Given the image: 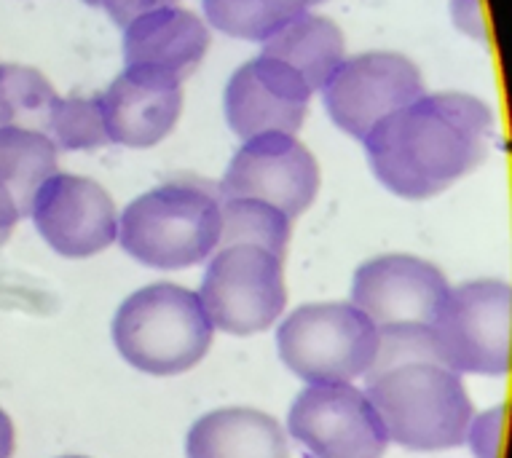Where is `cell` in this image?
Returning <instances> with one entry per match:
<instances>
[{
  "label": "cell",
  "mask_w": 512,
  "mask_h": 458,
  "mask_svg": "<svg viewBox=\"0 0 512 458\" xmlns=\"http://www.w3.org/2000/svg\"><path fill=\"white\" fill-rule=\"evenodd\" d=\"M46 134L62 150H94L110 145L100 97H57Z\"/></svg>",
  "instance_id": "7402d4cb"
},
{
  "label": "cell",
  "mask_w": 512,
  "mask_h": 458,
  "mask_svg": "<svg viewBox=\"0 0 512 458\" xmlns=\"http://www.w3.org/2000/svg\"><path fill=\"white\" fill-rule=\"evenodd\" d=\"M199 300L215 330L263 333L287 306L285 260L255 244L218 247L204 271Z\"/></svg>",
  "instance_id": "8992f818"
},
{
  "label": "cell",
  "mask_w": 512,
  "mask_h": 458,
  "mask_svg": "<svg viewBox=\"0 0 512 458\" xmlns=\"http://www.w3.org/2000/svg\"><path fill=\"white\" fill-rule=\"evenodd\" d=\"M451 284L443 271L416 255L365 260L352 282V303L378 330L429 327L437 322Z\"/></svg>",
  "instance_id": "8fae6325"
},
{
  "label": "cell",
  "mask_w": 512,
  "mask_h": 458,
  "mask_svg": "<svg viewBox=\"0 0 512 458\" xmlns=\"http://www.w3.org/2000/svg\"><path fill=\"white\" fill-rule=\"evenodd\" d=\"M210 49V27L180 6L148 11L124 27L126 67H151L185 81Z\"/></svg>",
  "instance_id": "9a60e30c"
},
{
  "label": "cell",
  "mask_w": 512,
  "mask_h": 458,
  "mask_svg": "<svg viewBox=\"0 0 512 458\" xmlns=\"http://www.w3.org/2000/svg\"><path fill=\"white\" fill-rule=\"evenodd\" d=\"M376 362L365 378L389 442L408 450H451L467 442L475 416L462 373L445 365L435 325L378 330Z\"/></svg>",
  "instance_id": "7a4b0ae2"
},
{
  "label": "cell",
  "mask_w": 512,
  "mask_h": 458,
  "mask_svg": "<svg viewBox=\"0 0 512 458\" xmlns=\"http://www.w3.org/2000/svg\"><path fill=\"white\" fill-rule=\"evenodd\" d=\"M437 349L456 373L504 375L512 359V290L475 279L448 292L435 322Z\"/></svg>",
  "instance_id": "52a82bcc"
},
{
  "label": "cell",
  "mask_w": 512,
  "mask_h": 458,
  "mask_svg": "<svg viewBox=\"0 0 512 458\" xmlns=\"http://www.w3.org/2000/svg\"><path fill=\"white\" fill-rule=\"evenodd\" d=\"M293 220L274 204L258 199H220V244H255L285 260Z\"/></svg>",
  "instance_id": "d6986e66"
},
{
  "label": "cell",
  "mask_w": 512,
  "mask_h": 458,
  "mask_svg": "<svg viewBox=\"0 0 512 458\" xmlns=\"http://www.w3.org/2000/svg\"><path fill=\"white\" fill-rule=\"evenodd\" d=\"M38 234L70 260L94 258L118 239V212L110 193L89 177L54 172L30 204Z\"/></svg>",
  "instance_id": "7c38bea8"
},
{
  "label": "cell",
  "mask_w": 512,
  "mask_h": 458,
  "mask_svg": "<svg viewBox=\"0 0 512 458\" xmlns=\"http://www.w3.org/2000/svg\"><path fill=\"white\" fill-rule=\"evenodd\" d=\"M319 164L295 134L266 132L244 140L228 164L220 199H258L301 217L319 193Z\"/></svg>",
  "instance_id": "30bf717a"
},
{
  "label": "cell",
  "mask_w": 512,
  "mask_h": 458,
  "mask_svg": "<svg viewBox=\"0 0 512 458\" xmlns=\"http://www.w3.org/2000/svg\"><path fill=\"white\" fill-rule=\"evenodd\" d=\"M116 242L148 268L199 266L220 244V193L199 180L159 185L126 204Z\"/></svg>",
  "instance_id": "3957f363"
},
{
  "label": "cell",
  "mask_w": 512,
  "mask_h": 458,
  "mask_svg": "<svg viewBox=\"0 0 512 458\" xmlns=\"http://www.w3.org/2000/svg\"><path fill=\"white\" fill-rule=\"evenodd\" d=\"M494 113L464 92L421 94L365 137L370 169L400 199H432L486 159Z\"/></svg>",
  "instance_id": "6da1fadb"
},
{
  "label": "cell",
  "mask_w": 512,
  "mask_h": 458,
  "mask_svg": "<svg viewBox=\"0 0 512 458\" xmlns=\"http://www.w3.org/2000/svg\"><path fill=\"white\" fill-rule=\"evenodd\" d=\"M378 341V327L354 303H306L277 330L282 365L306 384L362 378L376 362Z\"/></svg>",
  "instance_id": "5b68a950"
},
{
  "label": "cell",
  "mask_w": 512,
  "mask_h": 458,
  "mask_svg": "<svg viewBox=\"0 0 512 458\" xmlns=\"http://www.w3.org/2000/svg\"><path fill=\"white\" fill-rule=\"evenodd\" d=\"M102 9L118 27H126L132 19L143 17L148 11L164 9V6H177V0H102Z\"/></svg>",
  "instance_id": "cb8c5ba5"
},
{
  "label": "cell",
  "mask_w": 512,
  "mask_h": 458,
  "mask_svg": "<svg viewBox=\"0 0 512 458\" xmlns=\"http://www.w3.org/2000/svg\"><path fill=\"white\" fill-rule=\"evenodd\" d=\"M185 453L191 458L287 456L282 424L255 408L212 410L191 426Z\"/></svg>",
  "instance_id": "2e32d148"
},
{
  "label": "cell",
  "mask_w": 512,
  "mask_h": 458,
  "mask_svg": "<svg viewBox=\"0 0 512 458\" xmlns=\"http://www.w3.org/2000/svg\"><path fill=\"white\" fill-rule=\"evenodd\" d=\"M14 453V424L11 418L0 410V458H6Z\"/></svg>",
  "instance_id": "4316f807"
},
{
  "label": "cell",
  "mask_w": 512,
  "mask_h": 458,
  "mask_svg": "<svg viewBox=\"0 0 512 458\" xmlns=\"http://www.w3.org/2000/svg\"><path fill=\"white\" fill-rule=\"evenodd\" d=\"M57 145L46 132L3 126L0 129V183L9 188L19 215H30L35 191L57 169Z\"/></svg>",
  "instance_id": "ac0fdd59"
},
{
  "label": "cell",
  "mask_w": 512,
  "mask_h": 458,
  "mask_svg": "<svg viewBox=\"0 0 512 458\" xmlns=\"http://www.w3.org/2000/svg\"><path fill=\"white\" fill-rule=\"evenodd\" d=\"M287 429L309 456L319 458L384 456L389 445L373 402L352 381L306 386L290 408Z\"/></svg>",
  "instance_id": "9c48e42d"
},
{
  "label": "cell",
  "mask_w": 512,
  "mask_h": 458,
  "mask_svg": "<svg viewBox=\"0 0 512 458\" xmlns=\"http://www.w3.org/2000/svg\"><path fill=\"white\" fill-rule=\"evenodd\" d=\"M504 408L488 410L483 416H472L470 429H467V442L472 445V453L478 456H496L502 450L504 437Z\"/></svg>",
  "instance_id": "603a6c76"
},
{
  "label": "cell",
  "mask_w": 512,
  "mask_h": 458,
  "mask_svg": "<svg viewBox=\"0 0 512 458\" xmlns=\"http://www.w3.org/2000/svg\"><path fill=\"white\" fill-rule=\"evenodd\" d=\"M84 3H86V6H100L102 0H84Z\"/></svg>",
  "instance_id": "83f0119b"
},
{
  "label": "cell",
  "mask_w": 512,
  "mask_h": 458,
  "mask_svg": "<svg viewBox=\"0 0 512 458\" xmlns=\"http://www.w3.org/2000/svg\"><path fill=\"white\" fill-rule=\"evenodd\" d=\"M451 14H454V22L459 30L478 38V41H488L486 17H483L480 0H451Z\"/></svg>",
  "instance_id": "d4e9b609"
},
{
  "label": "cell",
  "mask_w": 512,
  "mask_h": 458,
  "mask_svg": "<svg viewBox=\"0 0 512 458\" xmlns=\"http://www.w3.org/2000/svg\"><path fill=\"white\" fill-rule=\"evenodd\" d=\"M19 207L14 196L9 193V188L0 183V247L9 242L11 234H14V228L19 223Z\"/></svg>",
  "instance_id": "484cf974"
},
{
  "label": "cell",
  "mask_w": 512,
  "mask_h": 458,
  "mask_svg": "<svg viewBox=\"0 0 512 458\" xmlns=\"http://www.w3.org/2000/svg\"><path fill=\"white\" fill-rule=\"evenodd\" d=\"M215 325L202 300L180 284L159 282L132 292L113 319L118 354L148 375L194 370L212 346Z\"/></svg>",
  "instance_id": "277c9868"
},
{
  "label": "cell",
  "mask_w": 512,
  "mask_h": 458,
  "mask_svg": "<svg viewBox=\"0 0 512 458\" xmlns=\"http://www.w3.org/2000/svg\"><path fill=\"white\" fill-rule=\"evenodd\" d=\"M183 81L151 67H126L100 97L102 118L113 145L153 148L180 121Z\"/></svg>",
  "instance_id": "5bb4252c"
},
{
  "label": "cell",
  "mask_w": 512,
  "mask_h": 458,
  "mask_svg": "<svg viewBox=\"0 0 512 458\" xmlns=\"http://www.w3.org/2000/svg\"><path fill=\"white\" fill-rule=\"evenodd\" d=\"M317 3H325V0H309V6H317Z\"/></svg>",
  "instance_id": "f1b7e54d"
},
{
  "label": "cell",
  "mask_w": 512,
  "mask_h": 458,
  "mask_svg": "<svg viewBox=\"0 0 512 458\" xmlns=\"http://www.w3.org/2000/svg\"><path fill=\"white\" fill-rule=\"evenodd\" d=\"M311 94L298 70L261 54L231 75L223 97L226 121L242 140L266 132L295 134L309 116Z\"/></svg>",
  "instance_id": "4fadbf2b"
},
{
  "label": "cell",
  "mask_w": 512,
  "mask_h": 458,
  "mask_svg": "<svg viewBox=\"0 0 512 458\" xmlns=\"http://www.w3.org/2000/svg\"><path fill=\"white\" fill-rule=\"evenodd\" d=\"M57 97L59 94L41 70L27 65H0V129L22 126L49 132Z\"/></svg>",
  "instance_id": "ffe728a7"
},
{
  "label": "cell",
  "mask_w": 512,
  "mask_h": 458,
  "mask_svg": "<svg viewBox=\"0 0 512 458\" xmlns=\"http://www.w3.org/2000/svg\"><path fill=\"white\" fill-rule=\"evenodd\" d=\"M421 94L424 78L419 67L395 51L344 57L322 86V102L333 124L360 142L378 121L419 100Z\"/></svg>",
  "instance_id": "ba28073f"
},
{
  "label": "cell",
  "mask_w": 512,
  "mask_h": 458,
  "mask_svg": "<svg viewBox=\"0 0 512 458\" xmlns=\"http://www.w3.org/2000/svg\"><path fill=\"white\" fill-rule=\"evenodd\" d=\"M266 57L285 62L303 75V81L317 92L328 84L346 57V38L341 27L328 17H319L311 11H301L287 25H282L274 35L263 41Z\"/></svg>",
  "instance_id": "e0dca14e"
},
{
  "label": "cell",
  "mask_w": 512,
  "mask_h": 458,
  "mask_svg": "<svg viewBox=\"0 0 512 458\" xmlns=\"http://www.w3.org/2000/svg\"><path fill=\"white\" fill-rule=\"evenodd\" d=\"M202 6L207 22L220 33L263 43L309 9V0H202Z\"/></svg>",
  "instance_id": "44dd1931"
}]
</instances>
